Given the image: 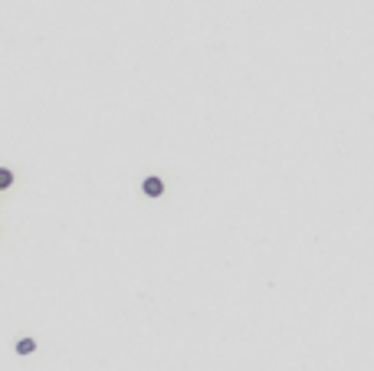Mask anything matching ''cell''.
Listing matches in <instances>:
<instances>
[{
  "mask_svg": "<svg viewBox=\"0 0 374 371\" xmlns=\"http://www.w3.org/2000/svg\"><path fill=\"white\" fill-rule=\"evenodd\" d=\"M161 191H164V184H161L158 177H148L145 181V194L148 197H161Z\"/></svg>",
  "mask_w": 374,
  "mask_h": 371,
  "instance_id": "obj_1",
  "label": "cell"
},
{
  "mask_svg": "<svg viewBox=\"0 0 374 371\" xmlns=\"http://www.w3.org/2000/svg\"><path fill=\"white\" fill-rule=\"evenodd\" d=\"M33 348H36V342H33V338H23V342H17V351H20V355H30Z\"/></svg>",
  "mask_w": 374,
  "mask_h": 371,
  "instance_id": "obj_2",
  "label": "cell"
},
{
  "mask_svg": "<svg viewBox=\"0 0 374 371\" xmlns=\"http://www.w3.org/2000/svg\"><path fill=\"white\" fill-rule=\"evenodd\" d=\"M10 181H14V174H10L7 168H0V191H4V188H10Z\"/></svg>",
  "mask_w": 374,
  "mask_h": 371,
  "instance_id": "obj_3",
  "label": "cell"
}]
</instances>
